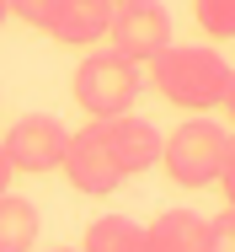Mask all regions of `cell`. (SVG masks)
<instances>
[{
    "mask_svg": "<svg viewBox=\"0 0 235 252\" xmlns=\"http://www.w3.org/2000/svg\"><path fill=\"white\" fill-rule=\"evenodd\" d=\"M219 188H225V209H235V134H230V156H225V172H219Z\"/></svg>",
    "mask_w": 235,
    "mask_h": 252,
    "instance_id": "obj_15",
    "label": "cell"
},
{
    "mask_svg": "<svg viewBox=\"0 0 235 252\" xmlns=\"http://www.w3.org/2000/svg\"><path fill=\"white\" fill-rule=\"evenodd\" d=\"M0 145H5V156H11L16 172L43 177V172H59L64 145H70V129H64L59 118H48V113H27V118H16V124L5 129Z\"/></svg>",
    "mask_w": 235,
    "mask_h": 252,
    "instance_id": "obj_6",
    "label": "cell"
},
{
    "mask_svg": "<svg viewBox=\"0 0 235 252\" xmlns=\"http://www.w3.org/2000/svg\"><path fill=\"white\" fill-rule=\"evenodd\" d=\"M107 43L112 54H123L129 64H150L155 54H166L177 38H171V11L160 0H123L112 5V27H107Z\"/></svg>",
    "mask_w": 235,
    "mask_h": 252,
    "instance_id": "obj_4",
    "label": "cell"
},
{
    "mask_svg": "<svg viewBox=\"0 0 235 252\" xmlns=\"http://www.w3.org/2000/svg\"><path fill=\"white\" fill-rule=\"evenodd\" d=\"M5 11H11L16 22H27V27H48L53 0H5Z\"/></svg>",
    "mask_w": 235,
    "mask_h": 252,
    "instance_id": "obj_14",
    "label": "cell"
},
{
    "mask_svg": "<svg viewBox=\"0 0 235 252\" xmlns=\"http://www.w3.org/2000/svg\"><path fill=\"white\" fill-rule=\"evenodd\" d=\"M80 252H144V225L129 220V215H96L86 225Z\"/></svg>",
    "mask_w": 235,
    "mask_h": 252,
    "instance_id": "obj_11",
    "label": "cell"
},
{
    "mask_svg": "<svg viewBox=\"0 0 235 252\" xmlns=\"http://www.w3.org/2000/svg\"><path fill=\"white\" fill-rule=\"evenodd\" d=\"M203 252H235V209H225V215L209 220V242H203Z\"/></svg>",
    "mask_w": 235,
    "mask_h": 252,
    "instance_id": "obj_13",
    "label": "cell"
},
{
    "mask_svg": "<svg viewBox=\"0 0 235 252\" xmlns=\"http://www.w3.org/2000/svg\"><path fill=\"white\" fill-rule=\"evenodd\" d=\"M91 124L102 129V140H107L112 161L123 166V177L160 166V129H155L150 118H139V113H118V118H91Z\"/></svg>",
    "mask_w": 235,
    "mask_h": 252,
    "instance_id": "obj_7",
    "label": "cell"
},
{
    "mask_svg": "<svg viewBox=\"0 0 235 252\" xmlns=\"http://www.w3.org/2000/svg\"><path fill=\"white\" fill-rule=\"evenodd\" d=\"M38 247V204L0 193V252H32Z\"/></svg>",
    "mask_w": 235,
    "mask_h": 252,
    "instance_id": "obj_10",
    "label": "cell"
},
{
    "mask_svg": "<svg viewBox=\"0 0 235 252\" xmlns=\"http://www.w3.org/2000/svg\"><path fill=\"white\" fill-rule=\"evenodd\" d=\"M219 107H225V118L235 124V64H230V81H225V97H219Z\"/></svg>",
    "mask_w": 235,
    "mask_h": 252,
    "instance_id": "obj_16",
    "label": "cell"
},
{
    "mask_svg": "<svg viewBox=\"0 0 235 252\" xmlns=\"http://www.w3.org/2000/svg\"><path fill=\"white\" fill-rule=\"evenodd\" d=\"M59 172H64V177H70V188H75V193H86V199H107V193H118V188H123V166L112 161V151H107V140H102V129H96V124L70 129V145H64Z\"/></svg>",
    "mask_w": 235,
    "mask_h": 252,
    "instance_id": "obj_5",
    "label": "cell"
},
{
    "mask_svg": "<svg viewBox=\"0 0 235 252\" xmlns=\"http://www.w3.org/2000/svg\"><path fill=\"white\" fill-rule=\"evenodd\" d=\"M32 252H38V247H32ZM43 252H80V247H43Z\"/></svg>",
    "mask_w": 235,
    "mask_h": 252,
    "instance_id": "obj_18",
    "label": "cell"
},
{
    "mask_svg": "<svg viewBox=\"0 0 235 252\" xmlns=\"http://www.w3.org/2000/svg\"><path fill=\"white\" fill-rule=\"evenodd\" d=\"M209 242V215L198 209H166L144 225V252H203Z\"/></svg>",
    "mask_w": 235,
    "mask_h": 252,
    "instance_id": "obj_9",
    "label": "cell"
},
{
    "mask_svg": "<svg viewBox=\"0 0 235 252\" xmlns=\"http://www.w3.org/2000/svg\"><path fill=\"white\" fill-rule=\"evenodd\" d=\"M11 177H16V166H11V156L0 145V193H11Z\"/></svg>",
    "mask_w": 235,
    "mask_h": 252,
    "instance_id": "obj_17",
    "label": "cell"
},
{
    "mask_svg": "<svg viewBox=\"0 0 235 252\" xmlns=\"http://www.w3.org/2000/svg\"><path fill=\"white\" fill-rule=\"evenodd\" d=\"M5 22H11V11H5V0H0V27H5Z\"/></svg>",
    "mask_w": 235,
    "mask_h": 252,
    "instance_id": "obj_19",
    "label": "cell"
},
{
    "mask_svg": "<svg viewBox=\"0 0 235 252\" xmlns=\"http://www.w3.org/2000/svg\"><path fill=\"white\" fill-rule=\"evenodd\" d=\"M144 92L139 64H129L123 54H86L75 70V102L86 107V118H118L134 113V97Z\"/></svg>",
    "mask_w": 235,
    "mask_h": 252,
    "instance_id": "obj_3",
    "label": "cell"
},
{
    "mask_svg": "<svg viewBox=\"0 0 235 252\" xmlns=\"http://www.w3.org/2000/svg\"><path fill=\"white\" fill-rule=\"evenodd\" d=\"M107 27H112V0H53V16H48V38L53 43H107Z\"/></svg>",
    "mask_w": 235,
    "mask_h": 252,
    "instance_id": "obj_8",
    "label": "cell"
},
{
    "mask_svg": "<svg viewBox=\"0 0 235 252\" xmlns=\"http://www.w3.org/2000/svg\"><path fill=\"white\" fill-rule=\"evenodd\" d=\"M112 5H123V0H112Z\"/></svg>",
    "mask_w": 235,
    "mask_h": 252,
    "instance_id": "obj_20",
    "label": "cell"
},
{
    "mask_svg": "<svg viewBox=\"0 0 235 252\" xmlns=\"http://www.w3.org/2000/svg\"><path fill=\"white\" fill-rule=\"evenodd\" d=\"M192 16H198V27L214 43L235 38V0H192Z\"/></svg>",
    "mask_w": 235,
    "mask_h": 252,
    "instance_id": "obj_12",
    "label": "cell"
},
{
    "mask_svg": "<svg viewBox=\"0 0 235 252\" xmlns=\"http://www.w3.org/2000/svg\"><path fill=\"white\" fill-rule=\"evenodd\" d=\"M230 156V129H219L214 118H187L171 129V140H160V172L177 188H214Z\"/></svg>",
    "mask_w": 235,
    "mask_h": 252,
    "instance_id": "obj_2",
    "label": "cell"
},
{
    "mask_svg": "<svg viewBox=\"0 0 235 252\" xmlns=\"http://www.w3.org/2000/svg\"><path fill=\"white\" fill-rule=\"evenodd\" d=\"M225 81H230V64H225V54L209 49V43H171L166 54L150 59V86L171 107H187V113L219 107Z\"/></svg>",
    "mask_w": 235,
    "mask_h": 252,
    "instance_id": "obj_1",
    "label": "cell"
}]
</instances>
